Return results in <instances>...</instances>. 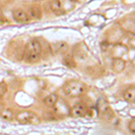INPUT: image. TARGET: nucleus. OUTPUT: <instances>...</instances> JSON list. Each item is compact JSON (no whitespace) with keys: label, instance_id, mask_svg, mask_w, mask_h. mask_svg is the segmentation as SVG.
I'll return each mask as SVG.
<instances>
[{"label":"nucleus","instance_id":"16","mask_svg":"<svg viewBox=\"0 0 135 135\" xmlns=\"http://www.w3.org/2000/svg\"><path fill=\"white\" fill-rule=\"evenodd\" d=\"M122 26H123V29H125L126 31L132 33H135V22L132 20V18L131 20H125Z\"/></svg>","mask_w":135,"mask_h":135},{"label":"nucleus","instance_id":"1","mask_svg":"<svg viewBox=\"0 0 135 135\" xmlns=\"http://www.w3.org/2000/svg\"><path fill=\"white\" fill-rule=\"evenodd\" d=\"M42 53V45L36 39H32L26 43L23 57L27 63H35L40 60Z\"/></svg>","mask_w":135,"mask_h":135},{"label":"nucleus","instance_id":"13","mask_svg":"<svg viewBox=\"0 0 135 135\" xmlns=\"http://www.w3.org/2000/svg\"><path fill=\"white\" fill-rule=\"evenodd\" d=\"M54 51H55L56 53L59 54H65L68 52V50H69V46H68L67 42H59L53 45Z\"/></svg>","mask_w":135,"mask_h":135},{"label":"nucleus","instance_id":"5","mask_svg":"<svg viewBox=\"0 0 135 135\" xmlns=\"http://www.w3.org/2000/svg\"><path fill=\"white\" fill-rule=\"evenodd\" d=\"M97 112L103 118L110 119L113 116V111L104 99H99L97 102Z\"/></svg>","mask_w":135,"mask_h":135},{"label":"nucleus","instance_id":"17","mask_svg":"<svg viewBox=\"0 0 135 135\" xmlns=\"http://www.w3.org/2000/svg\"><path fill=\"white\" fill-rule=\"evenodd\" d=\"M0 116L2 119L6 120V121H12L14 119V111L11 108H6L4 109L0 113Z\"/></svg>","mask_w":135,"mask_h":135},{"label":"nucleus","instance_id":"6","mask_svg":"<svg viewBox=\"0 0 135 135\" xmlns=\"http://www.w3.org/2000/svg\"><path fill=\"white\" fill-rule=\"evenodd\" d=\"M51 9L57 16H61L69 10L67 4H64V0H52L51 3Z\"/></svg>","mask_w":135,"mask_h":135},{"label":"nucleus","instance_id":"20","mask_svg":"<svg viewBox=\"0 0 135 135\" xmlns=\"http://www.w3.org/2000/svg\"><path fill=\"white\" fill-rule=\"evenodd\" d=\"M129 130L132 133L135 134V118L132 119L129 123Z\"/></svg>","mask_w":135,"mask_h":135},{"label":"nucleus","instance_id":"8","mask_svg":"<svg viewBox=\"0 0 135 135\" xmlns=\"http://www.w3.org/2000/svg\"><path fill=\"white\" fill-rule=\"evenodd\" d=\"M128 51H129V48L124 44H122V43H115L111 48V53L114 58L123 59V56L128 53Z\"/></svg>","mask_w":135,"mask_h":135},{"label":"nucleus","instance_id":"4","mask_svg":"<svg viewBox=\"0 0 135 135\" xmlns=\"http://www.w3.org/2000/svg\"><path fill=\"white\" fill-rule=\"evenodd\" d=\"M54 114L59 117H64L67 115H69L70 114V108H69V104L63 99H60L57 101V103L54 104L53 106Z\"/></svg>","mask_w":135,"mask_h":135},{"label":"nucleus","instance_id":"18","mask_svg":"<svg viewBox=\"0 0 135 135\" xmlns=\"http://www.w3.org/2000/svg\"><path fill=\"white\" fill-rule=\"evenodd\" d=\"M128 45L132 50L135 51V33L130 32L128 37Z\"/></svg>","mask_w":135,"mask_h":135},{"label":"nucleus","instance_id":"12","mask_svg":"<svg viewBox=\"0 0 135 135\" xmlns=\"http://www.w3.org/2000/svg\"><path fill=\"white\" fill-rule=\"evenodd\" d=\"M29 16L30 18H32L34 20H41L42 17V13L40 7L38 6H32L29 9Z\"/></svg>","mask_w":135,"mask_h":135},{"label":"nucleus","instance_id":"15","mask_svg":"<svg viewBox=\"0 0 135 135\" xmlns=\"http://www.w3.org/2000/svg\"><path fill=\"white\" fill-rule=\"evenodd\" d=\"M63 63H64L68 68H69V69H74V68L76 67V62H75V60H74L72 54L65 53V56H64V58H63Z\"/></svg>","mask_w":135,"mask_h":135},{"label":"nucleus","instance_id":"22","mask_svg":"<svg viewBox=\"0 0 135 135\" xmlns=\"http://www.w3.org/2000/svg\"><path fill=\"white\" fill-rule=\"evenodd\" d=\"M132 64H133L134 66H135V58L133 59V60H132Z\"/></svg>","mask_w":135,"mask_h":135},{"label":"nucleus","instance_id":"14","mask_svg":"<svg viewBox=\"0 0 135 135\" xmlns=\"http://www.w3.org/2000/svg\"><path fill=\"white\" fill-rule=\"evenodd\" d=\"M59 100V95L55 93H52L51 95H49L46 97V98L44 99V104L45 105L49 106V107H53L54 104L57 103Z\"/></svg>","mask_w":135,"mask_h":135},{"label":"nucleus","instance_id":"19","mask_svg":"<svg viewBox=\"0 0 135 135\" xmlns=\"http://www.w3.org/2000/svg\"><path fill=\"white\" fill-rule=\"evenodd\" d=\"M6 92H7V85L6 82H0V98H2Z\"/></svg>","mask_w":135,"mask_h":135},{"label":"nucleus","instance_id":"3","mask_svg":"<svg viewBox=\"0 0 135 135\" xmlns=\"http://www.w3.org/2000/svg\"><path fill=\"white\" fill-rule=\"evenodd\" d=\"M16 121L21 124H33L38 125L41 123V119L36 114L30 111H22L16 116Z\"/></svg>","mask_w":135,"mask_h":135},{"label":"nucleus","instance_id":"11","mask_svg":"<svg viewBox=\"0 0 135 135\" xmlns=\"http://www.w3.org/2000/svg\"><path fill=\"white\" fill-rule=\"evenodd\" d=\"M123 98L126 101L131 102V103H133L135 102V86H132L127 88L123 92Z\"/></svg>","mask_w":135,"mask_h":135},{"label":"nucleus","instance_id":"9","mask_svg":"<svg viewBox=\"0 0 135 135\" xmlns=\"http://www.w3.org/2000/svg\"><path fill=\"white\" fill-rule=\"evenodd\" d=\"M13 17L17 23H28L31 20L29 15L22 9H16L13 12Z\"/></svg>","mask_w":135,"mask_h":135},{"label":"nucleus","instance_id":"7","mask_svg":"<svg viewBox=\"0 0 135 135\" xmlns=\"http://www.w3.org/2000/svg\"><path fill=\"white\" fill-rule=\"evenodd\" d=\"M86 113H88V107L86 104L83 103H78L70 109L69 115H71L74 118H81L86 116Z\"/></svg>","mask_w":135,"mask_h":135},{"label":"nucleus","instance_id":"2","mask_svg":"<svg viewBox=\"0 0 135 135\" xmlns=\"http://www.w3.org/2000/svg\"><path fill=\"white\" fill-rule=\"evenodd\" d=\"M63 91L69 97H78L88 92V86L81 81L72 80L65 85Z\"/></svg>","mask_w":135,"mask_h":135},{"label":"nucleus","instance_id":"21","mask_svg":"<svg viewBox=\"0 0 135 135\" xmlns=\"http://www.w3.org/2000/svg\"><path fill=\"white\" fill-rule=\"evenodd\" d=\"M132 20H133L135 22V13L133 14V16H132Z\"/></svg>","mask_w":135,"mask_h":135},{"label":"nucleus","instance_id":"10","mask_svg":"<svg viewBox=\"0 0 135 135\" xmlns=\"http://www.w3.org/2000/svg\"><path fill=\"white\" fill-rule=\"evenodd\" d=\"M126 66V62L123 59L121 58H114L112 61V68L114 69V72L121 73L124 70Z\"/></svg>","mask_w":135,"mask_h":135}]
</instances>
